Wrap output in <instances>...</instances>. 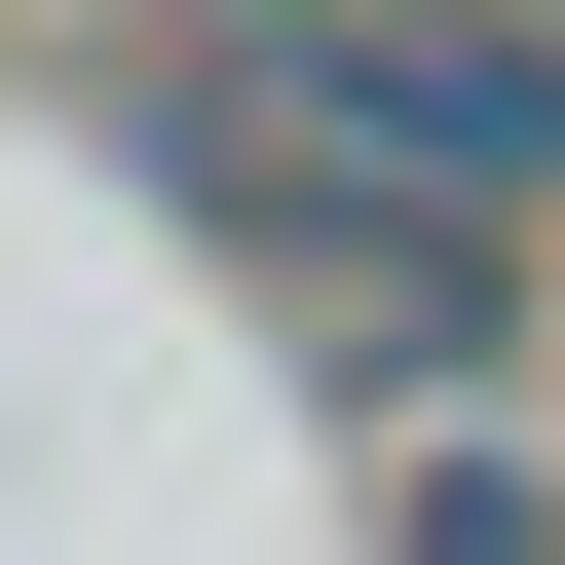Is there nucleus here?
<instances>
[{"label":"nucleus","instance_id":"1","mask_svg":"<svg viewBox=\"0 0 565 565\" xmlns=\"http://www.w3.org/2000/svg\"><path fill=\"white\" fill-rule=\"evenodd\" d=\"M302 39H452V0H302Z\"/></svg>","mask_w":565,"mask_h":565}]
</instances>
